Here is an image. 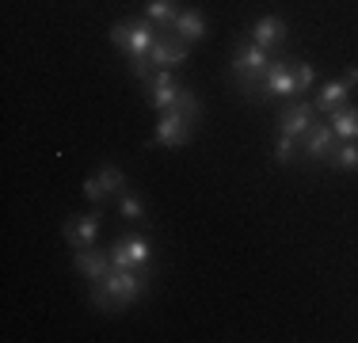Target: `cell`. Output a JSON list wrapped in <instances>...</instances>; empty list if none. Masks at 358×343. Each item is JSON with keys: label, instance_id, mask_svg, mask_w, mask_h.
<instances>
[{"label": "cell", "instance_id": "cell-6", "mask_svg": "<svg viewBox=\"0 0 358 343\" xmlns=\"http://www.w3.org/2000/svg\"><path fill=\"white\" fill-rule=\"evenodd\" d=\"M313 115H317V103H305V99H289L278 115V134L286 137H301L313 126Z\"/></svg>", "mask_w": 358, "mask_h": 343}, {"label": "cell", "instance_id": "cell-11", "mask_svg": "<svg viewBox=\"0 0 358 343\" xmlns=\"http://www.w3.org/2000/svg\"><path fill=\"white\" fill-rule=\"evenodd\" d=\"M286 38H289V31H286V23L278 20V15H263V20H255L252 42H255V46H263L267 54H271V50H278Z\"/></svg>", "mask_w": 358, "mask_h": 343}, {"label": "cell", "instance_id": "cell-22", "mask_svg": "<svg viewBox=\"0 0 358 343\" xmlns=\"http://www.w3.org/2000/svg\"><path fill=\"white\" fill-rule=\"evenodd\" d=\"M294 149H297V137H286V134H278V145H275V160H278V164H286V160L294 157Z\"/></svg>", "mask_w": 358, "mask_h": 343}, {"label": "cell", "instance_id": "cell-16", "mask_svg": "<svg viewBox=\"0 0 358 343\" xmlns=\"http://www.w3.org/2000/svg\"><path fill=\"white\" fill-rule=\"evenodd\" d=\"M202 34H206V20H202V12H194V8L179 12V20H176V38H183V42H199Z\"/></svg>", "mask_w": 358, "mask_h": 343}, {"label": "cell", "instance_id": "cell-21", "mask_svg": "<svg viewBox=\"0 0 358 343\" xmlns=\"http://www.w3.org/2000/svg\"><path fill=\"white\" fill-rule=\"evenodd\" d=\"M176 111L183 118H191V122H199V99H194V92H179V99H176Z\"/></svg>", "mask_w": 358, "mask_h": 343}, {"label": "cell", "instance_id": "cell-4", "mask_svg": "<svg viewBox=\"0 0 358 343\" xmlns=\"http://www.w3.org/2000/svg\"><path fill=\"white\" fill-rule=\"evenodd\" d=\"M152 260V244L141 233H126L122 240H115V252H110V267L118 271H145Z\"/></svg>", "mask_w": 358, "mask_h": 343}, {"label": "cell", "instance_id": "cell-9", "mask_svg": "<svg viewBox=\"0 0 358 343\" xmlns=\"http://www.w3.org/2000/svg\"><path fill=\"white\" fill-rule=\"evenodd\" d=\"M263 92H271V96H294L297 92L289 57H275V62L267 65V73H263Z\"/></svg>", "mask_w": 358, "mask_h": 343}, {"label": "cell", "instance_id": "cell-19", "mask_svg": "<svg viewBox=\"0 0 358 343\" xmlns=\"http://www.w3.org/2000/svg\"><path fill=\"white\" fill-rule=\"evenodd\" d=\"M331 164L336 168H358V145L347 141V145H339V149H331Z\"/></svg>", "mask_w": 358, "mask_h": 343}, {"label": "cell", "instance_id": "cell-17", "mask_svg": "<svg viewBox=\"0 0 358 343\" xmlns=\"http://www.w3.org/2000/svg\"><path fill=\"white\" fill-rule=\"evenodd\" d=\"M347 92H351V84H347V80H331V84H324L320 96H317V111L331 115L336 107H343V103H347Z\"/></svg>", "mask_w": 358, "mask_h": 343}, {"label": "cell", "instance_id": "cell-24", "mask_svg": "<svg viewBox=\"0 0 358 343\" xmlns=\"http://www.w3.org/2000/svg\"><path fill=\"white\" fill-rule=\"evenodd\" d=\"M84 199H88V202H103V199H107V195L99 191L96 176H92V179H84Z\"/></svg>", "mask_w": 358, "mask_h": 343}, {"label": "cell", "instance_id": "cell-18", "mask_svg": "<svg viewBox=\"0 0 358 343\" xmlns=\"http://www.w3.org/2000/svg\"><path fill=\"white\" fill-rule=\"evenodd\" d=\"M96 183H99V191H103V195H115V191H122V187H126V176H122V168L103 164V168H99V176H96Z\"/></svg>", "mask_w": 358, "mask_h": 343}, {"label": "cell", "instance_id": "cell-25", "mask_svg": "<svg viewBox=\"0 0 358 343\" xmlns=\"http://www.w3.org/2000/svg\"><path fill=\"white\" fill-rule=\"evenodd\" d=\"M130 62H134V76H141V80H149V76H152V62H149V57H130Z\"/></svg>", "mask_w": 358, "mask_h": 343}, {"label": "cell", "instance_id": "cell-26", "mask_svg": "<svg viewBox=\"0 0 358 343\" xmlns=\"http://www.w3.org/2000/svg\"><path fill=\"white\" fill-rule=\"evenodd\" d=\"M343 80H347V84H351V88H355V84H358V69H351V73H347Z\"/></svg>", "mask_w": 358, "mask_h": 343}, {"label": "cell", "instance_id": "cell-12", "mask_svg": "<svg viewBox=\"0 0 358 343\" xmlns=\"http://www.w3.org/2000/svg\"><path fill=\"white\" fill-rule=\"evenodd\" d=\"M73 267H76V274H84L88 282H99V279H103V274L110 271V255L96 252V248H76Z\"/></svg>", "mask_w": 358, "mask_h": 343}, {"label": "cell", "instance_id": "cell-5", "mask_svg": "<svg viewBox=\"0 0 358 343\" xmlns=\"http://www.w3.org/2000/svg\"><path fill=\"white\" fill-rule=\"evenodd\" d=\"M191 130H194V122H191V118H183L176 107L172 111H160L152 145H164V149H183V145L191 141Z\"/></svg>", "mask_w": 358, "mask_h": 343}, {"label": "cell", "instance_id": "cell-13", "mask_svg": "<svg viewBox=\"0 0 358 343\" xmlns=\"http://www.w3.org/2000/svg\"><path fill=\"white\" fill-rule=\"evenodd\" d=\"M99 233V214H84V218H69L65 221V240L73 248H92Z\"/></svg>", "mask_w": 358, "mask_h": 343}, {"label": "cell", "instance_id": "cell-2", "mask_svg": "<svg viewBox=\"0 0 358 343\" xmlns=\"http://www.w3.org/2000/svg\"><path fill=\"white\" fill-rule=\"evenodd\" d=\"M267 62H271V54L263 46H255V42H241V46L233 50V73H236V80H241V88L248 92V96H255V92L263 88Z\"/></svg>", "mask_w": 358, "mask_h": 343}, {"label": "cell", "instance_id": "cell-20", "mask_svg": "<svg viewBox=\"0 0 358 343\" xmlns=\"http://www.w3.org/2000/svg\"><path fill=\"white\" fill-rule=\"evenodd\" d=\"M118 214H122L126 221H141L145 218V202L138 199V195H122V199H118Z\"/></svg>", "mask_w": 358, "mask_h": 343}, {"label": "cell", "instance_id": "cell-14", "mask_svg": "<svg viewBox=\"0 0 358 343\" xmlns=\"http://www.w3.org/2000/svg\"><path fill=\"white\" fill-rule=\"evenodd\" d=\"M145 20L157 31H172L176 20H179V4L176 0H149V4H145Z\"/></svg>", "mask_w": 358, "mask_h": 343}, {"label": "cell", "instance_id": "cell-7", "mask_svg": "<svg viewBox=\"0 0 358 343\" xmlns=\"http://www.w3.org/2000/svg\"><path fill=\"white\" fill-rule=\"evenodd\" d=\"M297 145H301V153L309 160H324L336 149V130H331V122H313L309 130L297 137Z\"/></svg>", "mask_w": 358, "mask_h": 343}, {"label": "cell", "instance_id": "cell-8", "mask_svg": "<svg viewBox=\"0 0 358 343\" xmlns=\"http://www.w3.org/2000/svg\"><path fill=\"white\" fill-rule=\"evenodd\" d=\"M145 88H149V103L157 111H172L176 107V99H179V84L172 80V69H157V73L145 80Z\"/></svg>", "mask_w": 358, "mask_h": 343}, {"label": "cell", "instance_id": "cell-23", "mask_svg": "<svg viewBox=\"0 0 358 343\" xmlns=\"http://www.w3.org/2000/svg\"><path fill=\"white\" fill-rule=\"evenodd\" d=\"M294 84H297V92H305L313 84V65L309 62H297V69H294Z\"/></svg>", "mask_w": 358, "mask_h": 343}, {"label": "cell", "instance_id": "cell-3", "mask_svg": "<svg viewBox=\"0 0 358 343\" xmlns=\"http://www.w3.org/2000/svg\"><path fill=\"white\" fill-rule=\"evenodd\" d=\"M157 38L160 34L149 20H126V23H115V27H110V42L122 46L130 57H149V50Z\"/></svg>", "mask_w": 358, "mask_h": 343}, {"label": "cell", "instance_id": "cell-10", "mask_svg": "<svg viewBox=\"0 0 358 343\" xmlns=\"http://www.w3.org/2000/svg\"><path fill=\"white\" fill-rule=\"evenodd\" d=\"M149 62L157 65V69H179V65L187 62V42L160 34V38L152 42V50H149Z\"/></svg>", "mask_w": 358, "mask_h": 343}, {"label": "cell", "instance_id": "cell-15", "mask_svg": "<svg viewBox=\"0 0 358 343\" xmlns=\"http://www.w3.org/2000/svg\"><path fill=\"white\" fill-rule=\"evenodd\" d=\"M328 122H331V130H336V137H343V141H355L358 137V107H336L328 115Z\"/></svg>", "mask_w": 358, "mask_h": 343}, {"label": "cell", "instance_id": "cell-1", "mask_svg": "<svg viewBox=\"0 0 358 343\" xmlns=\"http://www.w3.org/2000/svg\"><path fill=\"white\" fill-rule=\"evenodd\" d=\"M145 290L141 271H118L110 267L99 282H92V305L96 309H126L130 302H138Z\"/></svg>", "mask_w": 358, "mask_h": 343}]
</instances>
